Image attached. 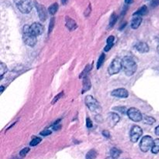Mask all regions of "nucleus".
<instances>
[{
	"mask_svg": "<svg viewBox=\"0 0 159 159\" xmlns=\"http://www.w3.org/2000/svg\"><path fill=\"white\" fill-rule=\"evenodd\" d=\"M122 68L127 76H131L136 72L138 65L131 57L126 56L122 59Z\"/></svg>",
	"mask_w": 159,
	"mask_h": 159,
	"instance_id": "f257e3e1",
	"label": "nucleus"
},
{
	"mask_svg": "<svg viewBox=\"0 0 159 159\" xmlns=\"http://www.w3.org/2000/svg\"><path fill=\"white\" fill-rule=\"evenodd\" d=\"M23 40L25 44L29 47L35 46L37 43V37L32 33L29 25H25L23 27Z\"/></svg>",
	"mask_w": 159,
	"mask_h": 159,
	"instance_id": "f03ea898",
	"label": "nucleus"
},
{
	"mask_svg": "<svg viewBox=\"0 0 159 159\" xmlns=\"http://www.w3.org/2000/svg\"><path fill=\"white\" fill-rule=\"evenodd\" d=\"M85 102L90 111H92L93 113H98V114L101 113L102 107H101L100 103L93 96H87L85 99Z\"/></svg>",
	"mask_w": 159,
	"mask_h": 159,
	"instance_id": "7ed1b4c3",
	"label": "nucleus"
},
{
	"mask_svg": "<svg viewBox=\"0 0 159 159\" xmlns=\"http://www.w3.org/2000/svg\"><path fill=\"white\" fill-rule=\"evenodd\" d=\"M14 3L22 13H30L33 9L31 0H14Z\"/></svg>",
	"mask_w": 159,
	"mask_h": 159,
	"instance_id": "20e7f679",
	"label": "nucleus"
},
{
	"mask_svg": "<svg viewBox=\"0 0 159 159\" xmlns=\"http://www.w3.org/2000/svg\"><path fill=\"white\" fill-rule=\"evenodd\" d=\"M121 69H122V60L116 57V58L113 59L112 63L109 66L108 72L110 75H113L119 73Z\"/></svg>",
	"mask_w": 159,
	"mask_h": 159,
	"instance_id": "39448f33",
	"label": "nucleus"
},
{
	"mask_svg": "<svg viewBox=\"0 0 159 159\" xmlns=\"http://www.w3.org/2000/svg\"><path fill=\"white\" fill-rule=\"evenodd\" d=\"M154 144V141L152 139V137L148 136H144L141 139V143H140V148H141V152H147L152 148V146Z\"/></svg>",
	"mask_w": 159,
	"mask_h": 159,
	"instance_id": "423d86ee",
	"label": "nucleus"
},
{
	"mask_svg": "<svg viewBox=\"0 0 159 159\" xmlns=\"http://www.w3.org/2000/svg\"><path fill=\"white\" fill-rule=\"evenodd\" d=\"M143 130L142 129H141V127L137 125L134 126L130 132V141H131V142L136 143L137 141L139 140V138H141Z\"/></svg>",
	"mask_w": 159,
	"mask_h": 159,
	"instance_id": "0eeeda50",
	"label": "nucleus"
},
{
	"mask_svg": "<svg viewBox=\"0 0 159 159\" xmlns=\"http://www.w3.org/2000/svg\"><path fill=\"white\" fill-rule=\"evenodd\" d=\"M127 113L129 118H130L131 120L134 121V122H140V121L142 120L143 115L141 114L140 110H138V109L132 107V108L129 109V110H127Z\"/></svg>",
	"mask_w": 159,
	"mask_h": 159,
	"instance_id": "6e6552de",
	"label": "nucleus"
},
{
	"mask_svg": "<svg viewBox=\"0 0 159 159\" xmlns=\"http://www.w3.org/2000/svg\"><path fill=\"white\" fill-rule=\"evenodd\" d=\"M34 5H35V7L36 9H37V13H38L40 20H41V21H45V20H47V18H48V12H47L45 7L43 5L37 2H34Z\"/></svg>",
	"mask_w": 159,
	"mask_h": 159,
	"instance_id": "1a4fd4ad",
	"label": "nucleus"
},
{
	"mask_svg": "<svg viewBox=\"0 0 159 159\" xmlns=\"http://www.w3.org/2000/svg\"><path fill=\"white\" fill-rule=\"evenodd\" d=\"M120 120L119 115L116 113H110L107 116V123H108V125L110 127H113L118 124V122Z\"/></svg>",
	"mask_w": 159,
	"mask_h": 159,
	"instance_id": "9d476101",
	"label": "nucleus"
},
{
	"mask_svg": "<svg viewBox=\"0 0 159 159\" xmlns=\"http://www.w3.org/2000/svg\"><path fill=\"white\" fill-rule=\"evenodd\" d=\"M30 30L36 37H38V36L41 35L42 33L43 32V26L40 23H34L33 24H31Z\"/></svg>",
	"mask_w": 159,
	"mask_h": 159,
	"instance_id": "9b49d317",
	"label": "nucleus"
},
{
	"mask_svg": "<svg viewBox=\"0 0 159 159\" xmlns=\"http://www.w3.org/2000/svg\"><path fill=\"white\" fill-rule=\"evenodd\" d=\"M111 96H114V97L117 98H127L129 96V93L127 89H115L113 91H112Z\"/></svg>",
	"mask_w": 159,
	"mask_h": 159,
	"instance_id": "f8f14e48",
	"label": "nucleus"
},
{
	"mask_svg": "<svg viewBox=\"0 0 159 159\" xmlns=\"http://www.w3.org/2000/svg\"><path fill=\"white\" fill-rule=\"evenodd\" d=\"M135 48L140 53H147L149 51V46L145 42H138L135 45Z\"/></svg>",
	"mask_w": 159,
	"mask_h": 159,
	"instance_id": "ddd939ff",
	"label": "nucleus"
},
{
	"mask_svg": "<svg viewBox=\"0 0 159 159\" xmlns=\"http://www.w3.org/2000/svg\"><path fill=\"white\" fill-rule=\"evenodd\" d=\"M65 23H66L67 28L70 31L75 30L77 28V23H76V22L71 18H70V17L66 16V18H65Z\"/></svg>",
	"mask_w": 159,
	"mask_h": 159,
	"instance_id": "4468645a",
	"label": "nucleus"
},
{
	"mask_svg": "<svg viewBox=\"0 0 159 159\" xmlns=\"http://www.w3.org/2000/svg\"><path fill=\"white\" fill-rule=\"evenodd\" d=\"M141 22H142L141 16H134L133 19L131 20V23H130V26H131L132 29H138L140 26V25L141 24Z\"/></svg>",
	"mask_w": 159,
	"mask_h": 159,
	"instance_id": "2eb2a0df",
	"label": "nucleus"
},
{
	"mask_svg": "<svg viewBox=\"0 0 159 159\" xmlns=\"http://www.w3.org/2000/svg\"><path fill=\"white\" fill-rule=\"evenodd\" d=\"M82 93H85V92L89 91V90L91 89V82H90V79L89 78V76H85V78H83V81H82Z\"/></svg>",
	"mask_w": 159,
	"mask_h": 159,
	"instance_id": "dca6fc26",
	"label": "nucleus"
},
{
	"mask_svg": "<svg viewBox=\"0 0 159 159\" xmlns=\"http://www.w3.org/2000/svg\"><path fill=\"white\" fill-rule=\"evenodd\" d=\"M115 37L113 36H110V37L107 38V45L104 48V51H109L112 48V47L113 46V42H114Z\"/></svg>",
	"mask_w": 159,
	"mask_h": 159,
	"instance_id": "f3484780",
	"label": "nucleus"
},
{
	"mask_svg": "<svg viewBox=\"0 0 159 159\" xmlns=\"http://www.w3.org/2000/svg\"><path fill=\"white\" fill-rule=\"evenodd\" d=\"M143 122L145 124H148V125H152L153 124L155 123V119L153 118L152 116H148L147 115H143V119H142Z\"/></svg>",
	"mask_w": 159,
	"mask_h": 159,
	"instance_id": "a211bd4d",
	"label": "nucleus"
},
{
	"mask_svg": "<svg viewBox=\"0 0 159 159\" xmlns=\"http://www.w3.org/2000/svg\"><path fill=\"white\" fill-rule=\"evenodd\" d=\"M121 155V151L120 149L116 148H113L110 150V156L112 158L116 159L120 157V155Z\"/></svg>",
	"mask_w": 159,
	"mask_h": 159,
	"instance_id": "6ab92c4d",
	"label": "nucleus"
},
{
	"mask_svg": "<svg viewBox=\"0 0 159 159\" xmlns=\"http://www.w3.org/2000/svg\"><path fill=\"white\" fill-rule=\"evenodd\" d=\"M148 12V7L146 6H143L142 7L140 8L137 12L134 13V16H142L146 15Z\"/></svg>",
	"mask_w": 159,
	"mask_h": 159,
	"instance_id": "aec40b11",
	"label": "nucleus"
},
{
	"mask_svg": "<svg viewBox=\"0 0 159 159\" xmlns=\"http://www.w3.org/2000/svg\"><path fill=\"white\" fill-rule=\"evenodd\" d=\"M117 20H118V16L116 15V12H113V13L111 15V16H110V23H109V26H110V28L113 27V26H114L115 24H116V21H117Z\"/></svg>",
	"mask_w": 159,
	"mask_h": 159,
	"instance_id": "412c9836",
	"label": "nucleus"
},
{
	"mask_svg": "<svg viewBox=\"0 0 159 159\" xmlns=\"http://www.w3.org/2000/svg\"><path fill=\"white\" fill-rule=\"evenodd\" d=\"M97 157V152L94 149H92L85 155V159H96Z\"/></svg>",
	"mask_w": 159,
	"mask_h": 159,
	"instance_id": "4be33fe9",
	"label": "nucleus"
},
{
	"mask_svg": "<svg viewBox=\"0 0 159 159\" xmlns=\"http://www.w3.org/2000/svg\"><path fill=\"white\" fill-rule=\"evenodd\" d=\"M7 66H6V64H4L3 62L0 63V79H2L3 75H5V73L7 72Z\"/></svg>",
	"mask_w": 159,
	"mask_h": 159,
	"instance_id": "5701e85b",
	"label": "nucleus"
},
{
	"mask_svg": "<svg viewBox=\"0 0 159 159\" xmlns=\"http://www.w3.org/2000/svg\"><path fill=\"white\" fill-rule=\"evenodd\" d=\"M57 9H58V4L55 2L48 8V12L51 15H54L57 12Z\"/></svg>",
	"mask_w": 159,
	"mask_h": 159,
	"instance_id": "b1692460",
	"label": "nucleus"
},
{
	"mask_svg": "<svg viewBox=\"0 0 159 159\" xmlns=\"http://www.w3.org/2000/svg\"><path fill=\"white\" fill-rule=\"evenodd\" d=\"M152 152L153 154H158L159 152V139H155L154 141V144L152 146Z\"/></svg>",
	"mask_w": 159,
	"mask_h": 159,
	"instance_id": "393cba45",
	"label": "nucleus"
},
{
	"mask_svg": "<svg viewBox=\"0 0 159 159\" xmlns=\"http://www.w3.org/2000/svg\"><path fill=\"white\" fill-rule=\"evenodd\" d=\"M105 57H106V55L103 54V53H102V54H101V55L99 56V59H98V61H97V65H96L98 69H99V68H100L101 66L102 65L104 61H105Z\"/></svg>",
	"mask_w": 159,
	"mask_h": 159,
	"instance_id": "a878e982",
	"label": "nucleus"
},
{
	"mask_svg": "<svg viewBox=\"0 0 159 159\" xmlns=\"http://www.w3.org/2000/svg\"><path fill=\"white\" fill-rule=\"evenodd\" d=\"M41 142V138H39V137H37V138H34L32 141L30 143V145L32 146V147H34V146L37 145L38 144Z\"/></svg>",
	"mask_w": 159,
	"mask_h": 159,
	"instance_id": "bb28decb",
	"label": "nucleus"
},
{
	"mask_svg": "<svg viewBox=\"0 0 159 159\" xmlns=\"http://www.w3.org/2000/svg\"><path fill=\"white\" fill-rule=\"evenodd\" d=\"M90 70H91V68H90L89 65H88L86 67H85V70H84V71H82V73H81L79 78H82V79H83V78H85V76H88V73H89V71H90Z\"/></svg>",
	"mask_w": 159,
	"mask_h": 159,
	"instance_id": "cd10ccee",
	"label": "nucleus"
},
{
	"mask_svg": "<svg viewBox=\"0 0 159 159\" xmlns=\"http://www.w3.org/2000/svg\"><path fill=\"white\" fill-rule=\"evenodd\" d=\"M54 23H55V19H54V17H52V18L51 19V20H50V25L49 28H48V35H49L51 33V31H52L53 28H54Z\"/></svg>",
	"mask_w": 159,
	"mask_h": 159,
	"instance_id": "c85d7f7f",
	"label": "nucleus"
},
{
	"mask_svg": "<svg viewBox=\"0 0 159 159\" xmlns=\"http://www.w3.org/2000/svg\"><path fill=\"white\" fill-rule=\"evenodd\" d=\"M60 121H61V120H58L56 121L55 123H54V124H53V125L51 126V128H52L54 130H60L61 127V125L59 124V123H60Z\"/></svg>",
	"mask_w": 159,
	"mask_h": 159,
	"instance_id": "c756f323",
	"label": "nucleus"
},
{
	"mask_svg": "<svg viewBox=\"0 0 159 159\" xmlns=\"http://www.w3.org/2000/svg\"><path fill=\"white\" fill-rule=\"evenodd\" d=\"M63 96H64V92H61L60 93H58V94H57V96L54 98V99H53L52 102H51V104L55 103V102H57V101H58L59 99H60Z\"/></svg>",
	"mask_w": 159,
	"mask_h": 159,
	"instance_id": "7c9ffc66",
	"label": "nucleus"
},
{
	"mask_svg": "<svg viewBox=\"0 0 159 159\" xmlns=\"http://www.w3.org/2000/svg\"><path fill=\"white\" fill-rule=\"evenodd\" d=\"M29 152H30V148H25L22 149V150L20 151V157H22V158L25 157L26 155H27V153Z\"/></svg>",
	"mask_w": 159,
	"mask_h": 159,
	"instance_id": "2f4dec72",
	"label": "nucleus"
},
{
	"mask_svg": "<svg viewBox=\"0 0 159 159\" xmlns=\"http://www.w3.org/2000/svg\"><path fill=\"white\" fill-rule=\"evenodd\" d=\"M51 134V130H48V129H45V130H43V131L40 132V134L41 135V136L46 137V136H48V135H50Z\"/></svg>",
	"mask_w": 159,
	"mask_h": 159,
	"instance_id": "473e14b6",
	"label": "nucleus"
},
{
	"mask_svg": "<svg viewBox=\"0 0 159 159\" xmlns=\"http://www.w3.org/2000/svg\"><path fill=\"white\" fill-rule=\"evenodd\" d=\"M95 120H96V122L99 123V124H100V123H102V121H103V118H102V116H101L100 114L96 115V117H95Z\"/></svg>",
	"mask_w": 159,
	"mask_h": 159,
	"instance_id": "72a5a7b5",
	"label": "nucleus"
},
{
	"mask_svg": "<svg viewBox=\"0 0 159 159\" xmlns=\"http://www.w3.org/2000/svg\"><path fill=\"white\" fill-rule=\"evenodd\" d=\"M113 110H119V112H120V113H125V112H126V108L125 107H114V108H113Z\"/></svg>",
	"mask_w": 159,
	"mask_h": 159,
	"instance_id": "f704fd0d",
	"label": "nucleus"
},
{
	"mask_svg": "<svg viewBox=\"0 0 159 159\" xmlns=\"http://www.w3.org/2000/svg\"><path fill=\"white\" fill-rule=\"evenodd\" d=\"M86 127H88V128H91V127H93V122H92V120H90L89 117L86 118Z\"/></svg>",
	"mask_w": 159,
	"mask_h": 159,
	"instance_id": "c9c22d12",
	"label": "nucleus"
},
{
	"mask_svg": "<svg viewBox=\"0 0 159 159\" xmlns=\"http://www.w3.org/2000/svg\"><path fill=\"white\" fill-rule=\"evenodd\" d=\"M159 6V0H153V1L151 2V6L152 8L157 7V6Z\"/></svg>",
	"mask_w": 159,
	"mask_h": 159,
	"instance_id": "e433bc0d",
	"label": "nucleus"
},
{
	"mask_svg": "<svg viewBox=\"0 0 159 159\" xmlns=\"http://www.w3.org/2000/svg\"><path fill=\"white\" fill-rule=\"evenodd\" d=\"M102 135H103L105 138H110V134L108 130H103V131H102Z\"/></svg>",
	"mask_w": 159,
	"mask_h": 159,
	"instance_id": "4c0bfd02",
	"label": "nucleus"
},
{
	"mask_svg": "<svg viewBox=\"0 0 159 159\" xmlns=\"http://www.w3.org/2000/svg\"><path fill=\"white\" fill-rule=\"evenodd\" d=\"M90 12H91V5L89 4V5L88 9H87L86 10H85V16H88L89 15Z\"/></svg>",
	"mask_w": 159,
	"mask_h": 159,
	"instance_id": "58836bf2",
	"label": "nucleus"
},
{
	"mask_svg": "<svg viewBox=\"0 0 159 159\" xmlns=\"http://www.w3.org/2000/svg\"><path fill=\"white\" fill-rule=\"evenodd\" d=\"M155 134L157 135V136H159V125L156 127V128H155Z\"/></svg>",
	"mask_w": 159,
	"mask_h": 159,
	"instance_id": "ea45409f",
	"label": "nucleus"
},
{
	"mask_svg": "<svg viewBox=\"0 0 159 159\" xmlns=\"http://www.w3.org/2000/svg\"><path fill=\"white\" fill-rule=\"evenodd\" d=\"M134 2V0H125V3L127 5L132 4Z\"/></svg>",
	"mask_w": 159,
	"mask_h": 159,
	"instance_id": "a19ab883",
	"label": "nucleus"
},
{
	"mask_svg": "<svg viewBox=\"0 0 159 159\" xmlns=\"http://www.w3.org/2000/svg\"><path fill=\"white\" fill-rule=\"evenodd\" d=\"M126 25H127V23H123V25H122V26H121L120 27V30H123V29H124V28L125 27V26H126Z\"/></svg>",
	"mask_w": 159,
	"mask_h": 159,
	"instance_id": "79ce46f5",
	"label": "nucleus"
},
{
	"mask_svg": "<svg viewBox=\"0 0 159 159\" xmlns=\"http://www.w3.org/2000/svg\"><path fill=\"white\" fill-rule=\"evenodd\" d=\"M67 1H68V0H61V2H62V4L65 5V4H66Z\"/></svg>",
	"mask_w": 159,
	"mask_h": 159,
	"instance_id": "37998d69",
	"label": "nucleus"
},
{
	"mask_svg": "<svg viewBox=\"0 0 159 159\" xmlns=\"http://www.w3.org/2000/svg\"><path fill=\"white\" fill-rule=\"evenodd\" d=\"M3 90H4V87H3V86H1V93H2Z\"/></svg>",
	"mask_w": 159,
	"mask_h": 159,
	"instance_id": "c03bdc74",
	"label": "nucleus"
},
{
	"mask_svg": "<svg viewBox=\"0 0 159 159\" xmlns=\"http://www.w3.org/2000/svg\"><path fill=\"white\" fill-rule=\"evenodd\" d=\"M12 159H21V158H17V157H14V158H12Z\"/></svg>",
	"mask_w": 159,
	"mask_h": 159,
	"instance_id": "a18cd8bd",
	"label": "nucleus"
},
{
	"mask_svg": "<svg viewBox=\"0 0 159 159\" xmlns=\"http://www.w3.org/2000/svg\"><path fill=\"white\" fill-rule=\"evenodd\" d=\"M157 51H158V54H159V44H158V48H157Z\"/></svg>",
	"mask_w": 159,
	"mask_h": 159,
	"instance_id": "49530a36",
	"label": "nucleus"
}]
</instances>
